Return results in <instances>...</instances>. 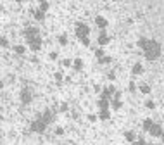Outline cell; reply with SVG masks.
I'll return each mask as SVG.
<instances>
[{"label":"cell","instance_id":"cell-8","mask_svg":"<svg viewBox=\"0 0 164 145\" xmlns=\"http://www.w3.org/2000/svg\"><path fill=\"white\" fill-rule=\"evenodd\" d=\"M140 92H144V93H149V92H150V86H149V85H145V83H144V85L140 86Z\"/></svg>","mask_w":164,"mask_h":145},{"label":"cell","instance_id":"cell-15","mask_svg":"<svg viewBox=\"0 0 164 145\" xmlns=\"http://www.w3.org/2000/svg\"><path fill=\"white\" fill-rule=\"evenodd\" d=\"M74 66H76V69H80V67H81V61H76V64H74Z\"/></svg>","mask_w":164,"mask_h":145},{"label":"cell","instance_id":"cell-9","mask_svg":"<svg viewBox=\"0 0 164 145\" xmlns=\"http://www.w3.org/2000/svg\"><path fill=\"white\" fill-rule=\"evenodd\" d=\"M133 72H142V66H140V64H136V66L133 67Z\"/></svg>","mask_w":164,"mask_h":145},{"label":"cell","instance_id":"cell-16","mask_svg":"<svg viewBox=\"0 0 164 145\" xmlns=\"http://www.w3.org/2000/svg\"><path fill=\"white\" fill-rule=\"evenodd\" d=\"M59 41H61L62 45H64V43H66V36H61V38H59Z\"/></svg>","mask_w":164,"mask_h":145},{"label":"cell","instance_id":"cell-18","mask_svg":"<svg viewBox=\"0 0 164 145\" xmlns=\"http://www.w3.org/2000/svg\"><path fill=\"white\" fill-rule=\"evenodd\" d=\"M163 142H164V133H163Z\"/></svg>","mask_w":164,"mask_h":145},{"label":"cell","instance_id":"cell-4","mask_svg":"<svg viewBox=\"0 0 164 145\" xmlns=\"http://www.w3.org/2000/svg\"><path fill=\"white\" fill-rule=\"evenodd\" d=\"M43 128H45V121H36L33 124V131H43Z\"/></svg>","mask_w":164,"mask_h":145},{"label":"cell","instance_id":"cell-12","mask_svg":"<svg viewBox=\"0 0 164 145\" xmlns=\"http://www.w3.org/2000/svg\"><path fill=\"white\" fill-rule=\"evenodd\" d=\"M145 105H147V107H150V109H154V102H150V100H149V102H145Z\"/></svg>","mask_w":164,"mask_h":145},{"label":"cell","instance_id":"cell-7","mask_svg":"<svg viewBox=\"0 0 164 145\" xmlns=\"http://www.w3.org/2000/svg\"><path fill=\"white\" fill-rule=\"evenodd\" d=\"M150 128H152V121L150 119H147L144 123V130H147V131H150Z\"/></svg>","mask_w":164,"mask_h":145},{"label":"cell","instance_id":"cell-1","mask_svg":"<svg viewBox=\"0 0 164 145\" xmlns=\"http://www.w3.org/2000/svg\"><path fill=\"white\" fill-rule=\"evenodd\" d=\"M140 45H144L145 47V55H147V59H157L159 57V52H161V49H159V43H155V41H145L142 40L140 41Z\"/></svg>","mask_w":164,"mask_h":145},{"label":"cell","instance_id":"cell-17","mask_svg":"<svg viewBox=\"0 0 164 145\" xmlns=\"http://www.w3.org/2000/svg\"><path fill=\"white\" fill-rule=\"evenodd\" d=\"M105 41H107V38H105V36L102 35V36H100V43H105Z\"/></svg>","mask_w":164,"mask_h":145},{"label":"cell","instance_id":"cell-11","mask_svg":"<svg viewBox=\"0 0 164 145\" xmlns=\"http://www.w3.org/2000/svg\"><path fill=\"white\" fill-rule=\"evenodd\" d=\"M100 117H102V119H107V117H109V112H105V111H102V114H100Z\"/></svg>","mask_w":164,"mask_h":145},{"label":"cell","instance_id":"cell-10","mask_svg":"<svg viewBox=\"0 0 164 145\" xmlns=\"http://www.w3.org/2000/svg\"><path fill=\"white\" fill-rule=\"evenodd\" d=\"M97 22L100 24V28H104V26H105V21H104L102 17H99V19H97Z\"/></svg>","mask_w":164,"mask_h":145},{"label":"cell","instance_id":"cell-3","mask_svg":"<svg viewBox=\"0 0 164 145\" xmlns=\"http://www.w3.org/2000/svg\"><path fill=\"white\" fill-rule=\"evenodd\" d=\"M76 33H78V36H81L83 40H85V38H86V33H88V30H86V28H85V26H78V30H76Z\"/></svg>","mask_w":164,"mask_h":145},{"label":"cell","instance_id":"cell-5","mask_svg":"<svg viewBox=\"0 0 164 145\" xmlns=\"http://www.w3.org/2000/svg\"><path fill=\"white\" fill-rule=\"evenodd\" d=\"M31 50H38L40 49V38H35V40H30Z\"/></svg>","mask_w":164,"mask_h":145},{"label":"cell","instance_id":"cell-14","mask_svg":"<svg viewBox=\"0 0 164 145\" xmlns=\"http://www.w3.org/2000/svg\"><path fill=\"white\" fill-rule=\"evenodd\" d=\"M126 138H128V140H133L135 136H133V133H126Z\"/></svg>","mask_w":164,"mask_h":145},{"label":"cell","instance_id":"cell-2","mask_svg":"<svg viewBox=\"0 0 164 145\" xmlns=\"http://www.w3.org/2000/svg\"><path fill=\"white\" fill-rule=\"evenodd\" d=\"M150 135H154V136H161V135H163V128H161L159 124H152V128H150Z\"/></svg>","mask_w":164,"mask_h":145},{"label":"cell","instance_id":"cell-6","mask_svg":"<svg viewBox=\"0 0 164 145\" xmlns=\"http://www.w3.org/2000/svg\"><path fill=\"white\" fill-rule=\"evenodd\" d=\"M21 99H22V102H30V100H31L30 92H22V93H21Z\"/></svg>","mask_w":164,"mask_h":145},{"label":"cell","instance_id":"cell-13","mask_svg":"<svg viewBox=\"0 0 164 145\" xmlns=\"http://www.w3.org/2000/svg\"><path fill=\"white\" fill-rule=\"evenodd\" d=\"M16 52H17V54H22V52H24V49H22V47H16Z\"/></svg>","mask_w":164,"mask_h":145}]
</instances>
